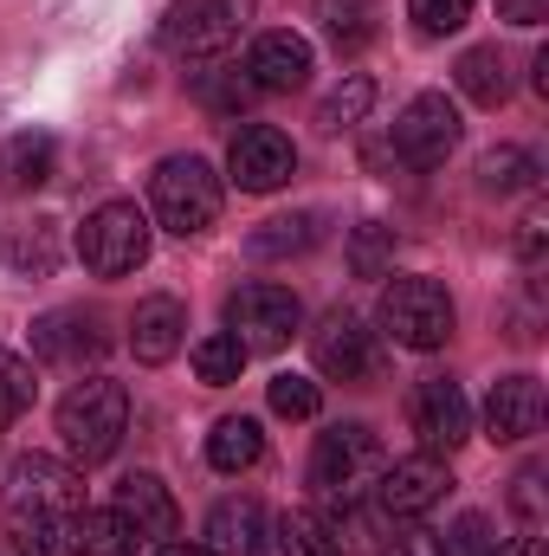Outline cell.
<instances>
[{
  "mask_svg": "<svg viewBox=\"0 0 549 556\" xmlns=\"http://www.w3.org/2000/svg\"><path fill=\"white\" fill-rule=\"evenodd\" d=\"M382 466H388V453H382L375 427L336 420V427L317 433V446H310V492H317V505H343V511H349V505H362V498L375 492Z\"/></svg>",
  "mask_w": 549,
  "mask_h": 556,
  "instance_id": "6da1fadb",
  "label": "cell"
},
{
  "mask_svg": "<svg viewBox=\"0 0 549 556\" xmlns=\"http://www.w3.org/2000/svg\"><path fill=\"white\" fill-rule=\"evenodd\" d=\"M7 518L13 531L20 525H72L85 511V472L72 459H52V453H26L7 466Z\"/></svg>",
  "mask_w": 549,
  "mask_h": 556,
  "instance_id": "7a4b0ae2",
  "label": "cell"
},
{
  "mask_svg": "<svg viewBox=\"0 0 549 556\" xmlns=\"http://www.w3.org/2000/svg\"><path fill=\"white\" fill-rule=\"evenodd\" d=\"M59 433H65V453H72L78 466L111 459V453L124 446V433H130V389L111 382V376L78 382V389L59 402Z\"/></svg>",
  "mask_w": 549,
  "mask_h": 556,
  "instance_id": "3957f363",
  "label": "cell"
},
{
  "mask_svg": "<svg viewBox=\"0 0 549 556\" xmlns=\"http://www.w3.org/2000/svg\"><path fill=\"white\" fill-rule=\"evenodd\" d=\"M149 207H155V227H168L175 240H194L220 220V175L201 155H168L149 175Z\"/></svg>",
  "mask_w": 549,
  "mask_h": 556,
  "instance_id": "277c9868",
  "label": "cell"
},
{
  "mask_svg": "<svg viewBox=\"0 0 549 556\" xmlns=\"http://www.w3.org/2000/svg\"><path fill=\"white\" fill-rule=\"evenodd\" d=\"M375 324L401 343V350H439L459 324L452 298L439 278H395L382 285V304H375Z\"/></svg>",
  "mask_w": 549,
  "mask_h": 556,
  "instance_id": "5b68a950",
  "label": "cell"
},
{
  "mask_svg": "<svg viewBox=\"0 0 549 556\" xmlns=\"http://www.w3.org/2000/svg\"><path fill=\"white\" fill-rule=\"evenodd\" d=\"M149 214H142L137 201H104L85 227H78V260H85V273L98 278H130L149 260Z\"/></svg>",
  "mask_w": 549,
  "mask_h": 556,
  "instance_id": "8992f818",
  "label": "cell"
},
{
  "mask_svg": "<svg viewBox=\"0 0 549 556\" xmlns=\"http://www.w3.org/2000/svg\"><path fill=\"white\" fill-rule=\"evenodd\" d=\"M227 330L246 343V356H253V350H284V343L304 330V304H297L291 285L253 278V285H240V291L227 298Z\"/></svg>",
  "mask_w": 549,
  "mask_h": 556,
  "instance_id": "52a82bcc",
  "label": "cell"
},
{
  "mask_svg": "<svg viewBox=\"0 0 549 556\" xmlns=\"http://www.w3.org/2000/svg\"><path fill=\"white\" fill-rule=\"evenodd\" d=\"M246 7L253 0H175L168 20H162V46L175 59H220L240 39Z\"/></svg>",
  "mask_w": 549,
  "mask_h": 556,
  "instance_id": "ba28073f",
  "label": "cell"
},
{
  "mask_svg": "<svg viewBox=\"0 0 549 556\" xmlns=\"http://www.w3.org/2000/svg\"><path fill=\"white\" fill-rule=\"evenodd\" d=\"M459 137H465V124H459V104L446 91H420V98H408V111L395 117V155L408 168H439L459 149Z\"/></svg>",
  "mask_w": 549,
  "mask_h": 556,
  "instance_id": "9c48e42d",
  "label": "cell"
},
{
  "mask_svg": "<svg viewBox=\"0 0 549 556\" xmlns=\"http://www.w3.org/2000/svg\"><path fill=\"white\" fill-rule=\"evenodd\" d=\"M446 485H452L446 459H439V453H413V459L382 466V479H375V505H382L388 525H408V518H426V511L446 498Z\"/></svg>",
  "mask_w": 549,
  "mask_h": 556,
  "instance_id": "30bf717a",
  "label": "cell"
},
{
  "mask_svg": "<svg viewBox=\"0 0 549 556\" xmlns=\"http://www.w3.org/2000/svg\"><path fill=\"white\" fill-rule=\"evenodd\" d=\"M408 420L413 433H420V453H459L465 446V433H472V408H465V389L452 382V376H426L420 389H413L408 402Z\"/></svg>",
  "mask_w": 549,
  "mask_h": 556,
  "instance_id": "8fae6325",
  "label": "cell"
},
{
  "mask_svg": "<svg viewBox=\"0 0 549 556\" xmlns=\"http://www.w3.org/2000/svg\"><path fill=\"white\" fill-rule=\"evenodd\" d=\"M227 175H233V188H246V194H272V188H284V181L297 175V149H291V137L272 130V124H246V130L233 137V149H227Z\"/></svg>",
  "mask_w": 549,
  "mask_h": 556,
  "instance_id": "7c38bea8",
  "label": "cell"
},
{
  "mask_svg": "<svg viewBox=\"0 0 549 556\" xmlns=\"http://www.w3.org/2000/svg\"><path fill=\"white\" fill-rule=\"evenodd\" d=\"M104 350H111V337H104V317L98 311H46L33 324V356L52 363V369H85Z\"/></svg>",
  "mask_w": 549,
  "mask_h": 556,
  "instance_id": "4fadbf2b",
  "label": "cell"
},
{
  "mask_svg": "<svg viewBox=\"0 0 549 556\" xmlns=\"http://www.w3.org/2000/svg\"><path fill=\"white\" fill-rule=\"evenodd\" d=\"M310 363L336 382H362L375 369V337L356 311H323L317 330H310Z\"/></svg>",
  "mask_w": 549,
  "mask_h": 556,
  "instance_id": "5bb4252c",
  "label": "cell"
},
{
  "mask_svg": "<svg viewBox=\"0 0 549 556\" xmlns=\"http://www.w3.org/2000/svg\"><path fill=\"white\" fill-rule=\"evenodd\" d=\"M111 511L137 531V544H168L175 538V525H181V511H175V492L155 479V472H124L117 479V498H111Z\"/></svg>",
  "mask_w": 549,
  "mask_h": 556,
  "instance_id": "9a60e30c",
  "label": "cell"
},
{
  "mask_svg": "<svg viewBox=\"0 0 549 556\" xmlns=\"http://www.w3.org/2000/svg\"><path fill=\"white\" fill-rule=\"evenodd\" d=\"M544 427V382L537 376H498L485 395V433L498 446H518Z\"/></svg>",
  "mask_w": 549,
  "mask_h": 556,
  "instance_id": "2e32d148",
  "label": "cell"
},
{
  "mask_svg": "<svg viewBox=\"0 0 549 556\" xmlns=\"http://www.w3.org/2000/svg\"><path fill=\"white\" fill-rule=\"evenodd\" d=\"M246 78H253V91H297L310 78V39L291 33V26L259 33L253 52H246Z\"/></svg>",
  "mask_w": 549,
  "mask_h": 556,
  "instance_id": "e0dca14e",
  "label": "cell"
},
{
  "mask_svg": "<svg viewBox=\"0 0 549 556\" xmlns=\"http://www.w3.org/2000/svg\"><path fill=\"white\" fill-rule=\"evenodd\" d=\"M214 556H266L272 551V518L259 498H220L207 511V538H201Z\"/></svg>",
  "mask_w": 549,
  "mask_h": 556,
  "instance_id": "ac0fdd59",
  "label": "cell"
},
{
  "mask_svg": "<svg viewBox=\"0 0 549 556\" xmlns=\"http://www.w3.org/2000/svg\"><path fill=\"white\" fill-rule=\"evenodd\" d=\"M188 343V311L175 304V298H142L137 317H130V350H137V363H168L175 350Z\"/></svg>",
  "mask_w": 549,
  "mask_h": 556,
  "instance_id": "d6986e66",
  "label": "cell"
},
{
  "mask_svg": "<svg viewBox=\"0 0 549 556\" xmlns=\"http://www.w3.org/2000/svg\"><path fill=\"white\" fill-rule=\"evenodd\" d=\"M52 162H59V142L46 130H20V137L0 142V188L7 194H33L52 181Z\"/></svg>",
  "mask_w": 549,
  "mask_h": 556,
  "instance_id": "ffe728a7",
  "label": "cell"
},
{
  "mask_svg": "<svg viewBox=\"0 0 549 556\" xmlns=\"http://www.w3.org/2000/svg\"><path fill=\"white\" fill-rule=\"evenodd\" d=\"M259 459H266V433H259L253 415H227L207 433V466H214V472H246V466H259Z\"/></svg>",
  "mask_w": 549,
  "mask_h": 556,
  "instance_id": "44dd1931",
  "label": "cell"
},
{
  "mask_svg": "<svg viewBox=\"0 0 549 556\" xmlns=\"http://www.w3.org/2000/svg\"><path fill=\"white\" fill-rule=\"evenodd\" d=\"M278 556H349L343 551V525L330 511H291L278 525Z\"/></svg>",
  "mask_w": 549,
  "mask_h": 556,
  "instance_id": "7402d4cb",
  "label": "cell"
},
{
  "mask_svg": "<svg viewBox=\"0 0 549 556\" xmlns=\"http://www.w3.org/2000/svg\"><path fill=\"white\" fill-rule=\"evenodd\" d=\"M452 78H459V91H465L472 104H485V111H498V104L511 98V78H505V59H498V46H472V52H459Z\"/></svg>",
  "mask_w": 549,
  "mask_h": 556,
  "instance_id": "603a6c76",
  "label": "cell"
},
{
  "mask_svg": "<svg viewBox=\"0 0 549 556\" xmlns=\"http://www.w3.org/2000/svg\"><path fill=\"white\" fill-rule=\"evenodd\" d=\"M72 556H137V531L104 505V511H78L72 518Z\"/></svg>",
  "mask_w": 549,
  "mask_h": 556,
  "instance_id": "cb8c5ba5",
  "label": "cell"
},
{
  "mask_svg": "<svg viewBox=\"0 0 549 556\" xmlns=\"http://www.w3.org/2000/svg\"><path fill=\"white\" fill-rule=\"evenodd\" d=\"M188 356H194V376H201L207 389H227V382H240V369H246V343H240L233 330H207Z\"/></svg>",
  "mask_w": 549,
  "mask_h": 556,
  "instance_id": "d4e9b609",
  "label": "cell"
},
{
  "mask_svg": "<svg viewBox=\"0 0 549 556\" xmlns=\"http://www.w3.org/2000/svg\"><path fill=\"white\" fill-rule=\"evenodd\" d=\"M317 20L336 39V52H362L375 39V0H317Z\"/></svg>",
  "mask_w": 549,
  "mask_h": 556,
  "instance_id": "484cf974",
  "label": "cell"
},
{
  "mask_svg": "<svg viewBox=\"0 0 549 556\" xmlns=\"http://www.w3.org/2000/svg\"><path fill=\"white\" fill-rule=\"evenodd\" d=\"M478 188L485 194H524V188H537V155L531 149H491L478 162Z\"/></svg>",
  "mask_w": 549,
  "mask_h": 556,
  "instance_id": "4316f807",
  "label": "cell"
},
{
  "mask_svg": "<svg viewBox=\"0 0 549 556\" xmlns=\"http://www.w3.org/2000/svg\"><path fill=\"white\" fill-rule=\"evenodd\" d=\"M310 247H317V214H278L253 233L259 260H291V253H310Z\"/></svg>",
  "mask_w": 549,
  "mask_h": 556,
  "instance_id": "83f0119b",
  "label": "cell"
},
{
  "mask_svg": "<svg viewBox=\"0 0 549 556\" xmlns=\"http://www.w3.org/2000/svg\"><path fill=\"white\" fill-rule=\"evenodd\" d=\"M369 104H375V85L369 78H349V85H336L323 104H317V124L336 137V130H356L362 117H369Z\"/></svg>",
  "mask_w": 549,
  "mask_h": 556,
  "instance_id": "f1b7e54d",
  "label": "cell"
},
{
  "mask_svg": "<svg viewBox=\"0 0 549 556\" xmlns=\"http://www.w3.org/2000/svg\"><path fill=\"white\" fill-rule=\"evenodd\" d=\"M33 395H39L33 363H26V356H13V350H0V433L33 408Z\"/></svg>",
  "mask_w": 549,
  "mask_h": 556,
  "instance_id": "f546056e",
  "label": "cell"
},
{
  "mask_svg": "<svg viewBox=\"0 0 549 556\" xmlns=\"http://www.w3.org/2000/svg\"><path fill=\"white\" fill-rule=\"evenodd\" d=\"M194 98H201L207 111H240V104H253L259 91H253V78H246L240 65H214V72L194 78Z\"/></svg>",
  "mask_w": 549,
  "mask_h": 556,
  "instance_id": "4dcf8cb0",
  "label": "cell"
},
{
  "mask_svg": "<svg viewBox=\"0 0 549 556\" xmlns=\"http://www.w3.org/2000/svg\"><path fill=\"white\" fill-rule=\"evenodd\" d=\"M13 266H20L26 278H52V266H59V220L26 227L20 247H13Z\"/></svg>",
  "mask_w": 549,
  "mask_h": 556,
  "instance_id": "1f68e13d",
  "label": "cell"
},
{
  "mask_svg": "<svg viewBox=\"0 0 549 556\" xmlns=\"http://www.w3.org/2000/svg\"><path fill=\"white\" fill-rule=\"evenodd\" d=\"M408 20L426 33V39H446L472 20V0H408Z\"/></svg>",
  "mask_w": 549,
  "mask_h": 556,
  "instance_id": "d6a6232c",
  "label": "cell"
},
{
  "mask_svg": "<svg viewBox=\"0 0 549 556\" xmlns=\"http://www.w3.org/2000/svg\"><path fill=\"white\" fill-rule=\"evenodd\" d=\"M498 551H505V538L491 531L485 511H465V518L452 525V538H446V556H498Z\"/></svg>",
  "mask_w": 549,
  "mask_h": 556,
  "instance_id": "836d02e7",
  "label": "cell"
},
{
  "mask_svg": "<svg viewBox=\"0 0 549 556\" xmlns=\"http://www.w3.org/2000/svg\"><path fill=\"white\" fill-rule=\"evenodd\" d=\"M266 395H272V415H284V420L317 415V382H310V376H291V369H284V376H272Z\"/></svg>",
  "mask_w": 549,
  "mask_h": 556,
  "instance_id": "e575fe53",
  "label": "cell"
},
{
  "mask_svg": "<svg viewBox=\"0 0 549 556\" xmlns=\"http://www.w3.org/2000/svg\"><path fill=\"white\" fill-rule=\"evenodd\" d=\"M382 556H446V538L426 531L420 518H408V525H395V538L382 544Z\"/></svg>",
  "mask_w": 549,
  "mask_h": 556,
  "instance_id": "d590c367",
  "label": "cell"
},
{
  "mask_svg": "<svg viewBox=\"0 0 549 556\" xmlns=\"http://www.w3.org/2000/svg\"><path fill=\"white\" fill-rule=\"evenodd\" d=\"M537 498H544V466H524V472H518V492H511V505H518L524 531H537V525H544V505H537Z\"/></svg>",
  "mask_w": 549,
  "mask_h": 556,
  "instance_id": "8d00e7d4",
  "label": "cell"
},
{
  "mask_svg": "<svg viewBox=\"0 0 549 556\" xmlns=\"http://www.w3.org/2000/svg\"><path fill=\"white\" fill-rule=\"evenodd\" d=\"M382 266H388V227H362V240H356V273L382 278Z\"/></svg>",
  "mask_w": 549,
  "mask_h": 556,
  "instance_id": "74e56055",
  "label": "cell"
},
{
  "mask_svg": "<svg viewBox=\"0 0 549 556\" xmlns=\"http://www.w3.org/2000/svg\"><path fill=\"white\" fill-rule=\"evenodd\" d=\"M498 13H505L511 26H544V20H549V0H498Z\"/></svg>",
  "mask_w": 549,
  "mask_h": 556,
  "instance_id": "f35d334b",
  "label": "cell"
},
{
  "mask_svg": "<svg viewBox=\"0 0 549 556\" xmlns=\"http://www.w3.org/2000/svg\"><path fill=\"white\" fill-rule=\"evenodd\" d=\"M155 556H214V551H207V544H175V538H168V544H155Z\"/></svg>",
  "mask_w": 549,
  "mask_h": 556,
  "instance_id": "ab89813d",
  "label": "cell"
},
{
  "mask_svg": "<svg viewBox=\"0 0 549 556\" xmlns=\"http://www.w3.org/2000/svg\"><path fill=\"white\" fill-rule=\"evenodd\" d=\"M0 556H26V551H20V538H13V531H0Z\"/></svg>",
  "mask_w": 549,
  "mask_h": 556,
  "instance_id": "60d3db41",
  "label": "cell"
}]
</instances>
